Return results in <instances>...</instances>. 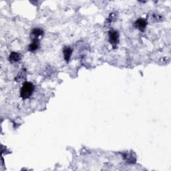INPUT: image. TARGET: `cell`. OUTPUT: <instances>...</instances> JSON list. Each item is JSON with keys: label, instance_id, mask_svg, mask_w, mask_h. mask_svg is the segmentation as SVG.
I'll use <instances>...</instances> for the list:
<instances>
[{"label": "cell", "instance_id": "obj_2", "mask_svg": "<svg viewBox=\"0 0 171 171\" xmlns=\"http://www.w3.org/2000/svg\"><path fill=\"white\" fill-rule=\"evenodd\" d=\"M109 41L113 46H116L119 42V33L117 31L111 30L108 33Z\"/></svg>", "mask_w": 171, "mask_h": 171}, {"label": "cell", "instance_id": "obj_7", "mask_svg": "<svg viewBox=\"0 0 171 171\" xmlns=\"http://www.w3.org/2000/svg\"><path fill=\"white\" fill-rule=\"evenodd\" d=\"M20 58H21V56H20L18 53L16 52H12L10 56V60L12 62H18Z\"/></svg>", "mask_w": 171, "mask_h": 171}, {"label": "cell", "instance_id": "obj_1", "mask_svg": "<svg viewBox=\"0 0 171 171\" xmlns=\"http://www.w3.org/2000/svg\"><path fill=\"white\" fill-rule=\"evenodd\" d=\"M35 90V86L32 83L30 82H26L24 83L23 86L20 89V96L24 100L30 98Z\"/></svg>", "mask_w": 171, "mask_h": 171}, {"label": "cell", "instance_id": "obj_5", "mask_svg": "<svg viewBox=\"0 0 171 171\" xmlns=\"http://www.w3.org/2000/svg\"><path fill=\"white\" fill-rule=\"evenodd\" d=\"M43 33H44V31L40 30V29H38V28L34 29V30L31 31V36H32L33 38V40H39V37L42 36Z\"/></svg>", "mask_w": 171, "mask_h": 171}, {"label": "cell", "instance_id": "obj_6", "mask_svg": "<svg viewBox=\"0 0 171 171\" xmlns=\"http://www.w3.org/2000/svg\"><path fill=\"white\" fill-rule=\"evenodd\" d=\"M40 46V41L38 40H33L31 44L29 46V50L31 51H34L37 50Z\"/></svg>", "mask_w": 171, "mask_h": 171}, {"label": "cell", "instance_id": "obj_4", "mask_svg": "<svg viewBox=\"0 0 171 171\" xmlns=\"http://www.w3.org/2000/svg\"><path fill=\"white\" fill-rule=\"evenodd\" d=\"M63 52H64V56L65 60H66V62H68L71 58L72 54V49L69 46H66L64 48Z\"/></svg>", "mask_w": 171, "mask_h": 171}, {"label": "cell", "instance_id": "obj_3", "mask_svg": "<svg viewBox=\"0 0 171 171\" xmlns=\"http://www.w3.org/2000/svg\"><path fill=\"white\" fill-rule=\"evenodd\" d=\"M135 25H136V27L138 29V30H140L141 31H144L147 25V22L146 19L140 18L138 20H136Z\"/></svg>", "mask_w": 171, "mask_h": 171}]
</instances>
